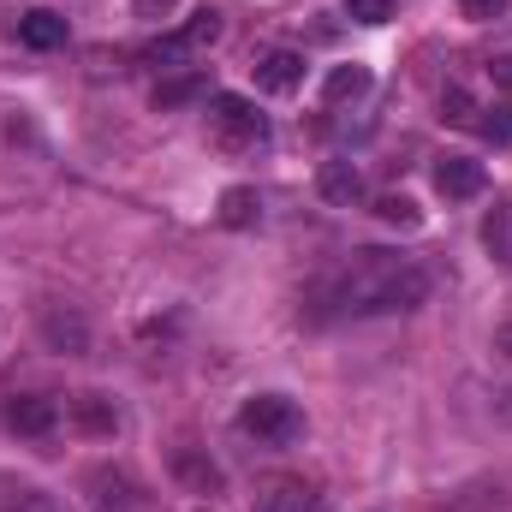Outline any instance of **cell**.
Returning a JSON list of instances; mask_svg holds the SVG:
<instances>
[{"label":"cell","instance_id":"obj_1","mask_svg":"<svg viewBox=\"0 0 512 512\" xmlns=\"http://www.w3.org/2000/svg\"><path fill=\"white\" fill-rule=\"evenodd\" d=\"M328 298L352 316H376V310H417L429 298V274L417 262L393 251H358L352 268L328 286Z\"/></svg>","mask_w":512,"mask_h":512},{"label":"cell","instance_id":"obj_2","mask_svg":"<svg viewBox=\"0 0 512 512\" xmlns=\"http://www.w3.org/2000/svg\"><path fill=\"white\" fill-rule=\"evenodd\" d=\"M239 429L251 441H262V447H292V441H304V411L286 393H256L239 411Z\"/></svg>","mask_w":512,"mask_h":512},{"label":"cell","instance_id":"obj_3","mask_svg":"<svg viewBox=\"0 0 512 512\" xmlns=\"http://www.w3.org/2000/svg\"><path fill=\"white\" fill-rule=\"evenodd\" d=\"M209 131L221 149H256L268 143V120L256 114V102L245 96H209Z\"/></svg>","mask_w":512,"mask_h":512},{"label":"cell","instance_id":"obj_4","mask_svg":"<svg viewBox=\"0 0 512 512\" xmlns=\"http://www.w3.org/2000/svg\"><path fill=\"white\" fill-rule=\"evenodd\" d=\"M215 36H221V12H191L173 36H161V42L149 48V60H161V72H167V66L179 72V66H185V60H197Z\"/></svg>","mask_w":512,"mask_h":512},{"label":"cell","instance_id":"obj_5","mask_svg":"<svg viewBox=\"0 0 512 512\" xmlns=\"http://www.w3.org/2000/svg\"><path fill=\"white\" fill-rule=\"evenodd\" d=\"M483 185H489L483 161H471V155H441L435 161V191L447 203H471V197H483Z\"/></svg>","mask_w":512,"mask_h":512},{"label":"cell","instance_id":"obj_6","mask_svg":"<svg viewBox=\"0 0 512 512\" xmlns=\"http://www.w3.org/2000/svg\"><path fill=\"white\" fill-rule=\"evenodd\" d=\"M251 72H256V90H262V96H292V90L304 84V54H298V48H274V54L256 60Z\"/></svg>","mask_w":512,"mask_h":512},{"label":"cell","instance_id":"obj_7","mask_svg":"<svg viewBox=\"0 0 512 512\" xmlns=\"http://www.w3.org/2000/svg\"><path fill=\"white\" fill-rule=\"evenodd\" d=\"M203 96H209V72H203V66H179L173 78L155 84V108H161V114L191 108V102H203Z\"/></svg>","mask_w":512,"mask_h":512},{"label":"cell","instance_id":"obj_8","mask_svg":"<svg viewBox=\"0 0 512 512\" xmlns=\"http://www.w3.org/2000/svg\"><path fill=\"white\" fill-rule=\"evenodd\" d=\"M0 512H66V501L24 477H0Z\"/></svg>","mask_w":512,"mask_h":512},{"label":"cell","instance_id":"obj_9","mask_svg":"<svg viewBox=\"0 0 512 512\" xmlns=\"http://www.w3.org/2000/svg\"><path fill=\"white\" fill-rule=\"evenodd\" d=\"M18 42H24V48H42V54H48V48H66V18L48 12V6H36V12L18 18Z\"/></svg>","mask_w":512,"mask_h":512},{"label":"cell","instance_id":"obj_10","mask_svg":"<svg viewBox=\"0 0 512 512\" xmlns=\"http://www.w3.org/2000/svg\"><path fill=\"white\" fill-rule=\"evenodd\" d=\"M316 185H322V197H328V203H340V209H352V203L364 197V173H358L352 161H322Z\"/></svg>","mask_w":512,"mask_h":512},{"label":"cell","instance_id":"obj_11","mask_svg":"<svg viewBox=\"0 0 512 512\" xmlns=\"http://www.w3.org/2000/svg\"><path fill=\"white\" fill-rule=\"evenodd\" d=\"M54 417H60V405L42 399V393H24V399H12V411H6V423H12L18 435H48Z\"/></svg>","mask_w":512,"mask_h":512},{"label":"cell","instance_id":"obj_12","mask_svg":"<svg viewBox=\"0 0 512 512\" xmlns=\"http://www.w3.org/2000/svg\"><path fill=\"white\" fill-rule=\"evenodd\" d=\"M72 423L90 429V435H114V429H120V411H114V399H102V393H78V399H72Z\"/></svg>","mask_w":512,"mask_h":512},{"label":"cell","instance_id":"obj_13","mask_svg":"<svg viewBox=\"0 0 512 512\" xmlns=\"http://www.w3.org/2000/svg\"><path fill=\"white\" fill-rule=\"evenodd\" d=\"M364 90H370V66H334V72L322 78V102H328V108L358 102Z\"/></svg>","mask_w":512,"mask_h":512},{"label":"cell","instance_id":"obj_14","mask_svg":"<svg viewBox=\"0 0 512 512\" xmlns=\"http://www.w3.org/2000/svg\"><path fill=\"white\" fill-rule=\"evenodd\" d=\"M483 245H489L495 262H512V203H507V197L483 215Z\"/></svg>","mask_w":512,"mask_h":512},{"label":"cell","instance_id":"obj_15","mask_svg":"<svg viewBox=\"0 0 512 512\" xmlns=\"http://www.w3.org/2000/svg\"><path fill=\"white\" fill-rule=\"evenodd\" d=\"M262 512H322V495L304 489V483H274L262 495Z\"/></svg>","mask_w":512,"mask_h":512},{"label":"cell","instance_id":"obj_16","mask_svg":"<svg viewBox=\"0 0 512 512\" xmlns=\"http://www.w3.org/2000/svg\"><path fill=\"white\" fill-rule=\"evenodd\" d=\"M256 215H262V197H256L251 185L221 191V227H251Z\"/></svg>","mask_w":512,"mask_h":512},{"label":"cell","instance_id":"obj_17","mask_svg":"<svg viewBox=\"0 0 512 512\" xmlns=\"http://www.w3.org/2000/svg\"><path fill=\"white\" fill-rule=\"evenodd\" d=\"M376 215H382L387 227H405V233H411V227H423V209H417L411 197H399V191L376 197Z\"/></svg>","mask_w":512,"mask_h":512},{"label":"cell","instance_id":"obj_18","mask_svg":"<svg viewBox=\"0 0 512 512\" xmlns=\"http://www.w3.org/2000/svg\"><path fill=\"white\" fill-rule=\"evenodd\" d=\"M441 114H447L453 126H471V131H477V120H483V108H477V102H471V90H459V84H447V90H441Z\"/></svg>","mask_w":512,"mask_h":512},{"label":"cell","instance_id":"obj_19","mask_svg":"<svg viewBox=\"0 0 512 512\" xmlns=\"http://www.w3.org/2000/svg\"><path fill=\"white\" fill-rule=\"evenodd\" d=\"M173 465H179V477H191L203 495H209V489H221V471H215V465H203V459H191V453H179Z\"/></svg>","mask_w":512,"mask_h":512},{"label":"cell","instance_id":"obj_20","mask_svg":"<svg viewBox=\"0 0 512 512\" xmlns=\"http://www.w3.org/2000/svg\"><path fill=\"white\" fill-rule=\"evenodd\" d=\"M346 18L352 24H387L393 18V0H346Z\"/></svg>","mask_w":512,"mask_h":512},{"label":"cell","instance_id":"obj_21","mask_svg":"<svg viewBox=\"0 0 512 512\" xmlns=\"http://www.w3.org/2000/svg\"><path fill=\"white\" fill-rule=\"evenodd\" d=\"M477 131H483V137H495V143H512V108H483Z\"/></svg>","mask_w":512,"mask_h":512},{"label":"cell","instance_id":"obj_22","mask_svg":"<svg viewBox=\"0 0 512 512\" xmlns=\"http://www.w3.org/2000/svg\"><path fill=\"white\" fill-rule=\"evenodd\" d=\"M173 6H179V0H131V12H137V18H167Z\"/></svg>","mask_w":512,"mask_h":512},{"label":"cell","instance_id":"obj_23","mask_svg":"<svg viewBox=\"0 0 512 512\" xmlns=\"http://www.w3.org/2000/svg\"><path fill=\"white\" fill-rule=\"evenodd\" d=\"M459 6H465V12H471V18H495V12H501V6H507V0H459Z\"/></svg>","mask_w":512,"mask_h":512},{"label":"cell","instance_id":"obj_24","mask_svg":"<svg viewBox=\"0 0 512 512\" xmlns=\"http://www.w3.org/2000/svg\"><path fill=\"white\" fill-rule=\"evenodd\" d=\"M495 78H501V84H512V60H501V66H495Z\"/></svg>","mask_w":512,"mask_h":512},{"label":"cell","instance_id":"obj_25","mask_svg":"<svg viewBox=\"0 0 512 512\" xmlns=\"http://www.w3.org/2000/svg\"><path fill=\"white\" fill-rule=\"evenodd\" d=\"M501 352L512 358V328H501Z\"/></svg>","mask_w":512,"mask_h":512}]
</instances>
